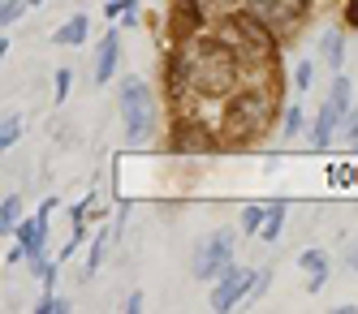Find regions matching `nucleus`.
I'll list each match as a JSON object with an SVG mask.
<instances>
[{
	"label": "nucleus",
	"mask_w": 358,
	"mask_h": 314,
	"mask_svg": "<svg viewBox=\"0 0 358 314\" xmlns=\"http://www.w3.org/2000/svg\"><path fill=\"white\" fill-rule=\"evenodd\" d=\"M238 82V47L224 39H194L169 61V87H190L194 95H224Z\"/></svg>",
	"instance_id": "nucleus-1"
},
{
	"label": "nucleus",
	"mask_w": 358,
	"mask_h": 314,
	"mask_svg": "<svg viewBox=\"0 0 358 314\" xmlns=\"http://www.w3.org/2000/svg\"><path fill=\"white\" fill-rule=\"evenodd\" d=\"M272 95L268 91H242L224 108V142H250L272 125Z\"/></svg>",
	"instance_id": "nucleus-2"
},
{
	"label": "nucleus",
	"mask_w": 358,
	"mask_h": 314,
	"mask_svg": "<svg viewBox=\"0 0 358 314\" xmlns=\"http://www.w3.org/2000/svg\"><path fill=\"white\" fill-rule=\"evenodd\" d=\"M121 121H125V138L130 142H143L151 134V121H156V99H151L147 82L130 77L121 87Z\"/></svg>",
	"instance_id": "nucleus-3"
},
{
	"label": "nucleus",
	"mask_w": 358,
	"mask_h": 314,
	"mask_svg": "<svg viewBox=\"0 0 358 314\" xmlns=\"http://www.w3.org/2000/svg\"><path fill=\"white\" fill-rule=\"evenodd\" d=\"M229 263H234V228H216L208 241H199L194 246V254H190V271H194V280H216Z\"/></svg>",
	"instance_id": "nucleus-4"
},
{
	"label": "nucleus",
	"mask_w": 358,
	"mask_h": 314,
	"mask_svg": "<svg viewBox=\"0 0 358 314\" xmlns=\"http://www.w3.org/2000/svg\"><path fill=\"white\" fill-rule=\"evenodd\" d=\"M52 211H57V198H48L35 211V220L17 224V246H22V254H27V263H31L35 276H43V267H48V220H52Z\"/></svg>",
	"instance_id": "nucleus-5"
},
{
	"label": "nucleus",
	"mask_w": 358,
	"mask_h": 314,
	"mask_svg": "<svg viewBox=\"0 0 358 314\" xmlns=\"http://www.w3.org/2000/svg\"><path fill=\"white\" fill-rule=\"evenodd\" d=\"M250 289H255V271H250V267H234V263H229V267L216 276L212 306H216V310H234L238 301H250Z\"/></svg>",
	"instance_id": "nucleus-6"
},
{
	"label": "nucleus",
	"mask_w": 358,
	"mask_h": 314,
	"mask_svg": "<svg viewBox=\"0 0 358 314\" xmlns=\"http://www.w3.org/2000/svg\"><path fill=\"white\" fill-rule=\"evenodd\" d=\"M246 9H250L255 17H264L272 31H289L294 22H302L306 0H246Z\"/></svg>",
	"instance_id": "nucleus-7"
},
{
	"label": "nucleus",
	"mask_w": 358,
	"mask_h": 314,
	"mask_svg": "<svg viewBox=\"0 0 358 314\" xmlns=\"http://www.w3.org/2000/svg\"><path fill=\"white\" fill-rule=\"evenodd\" d=\"M173 151L177 155H203V151H216V138H212V129L203 125V121H177L173 125Z\"/></svg>",
	"instance_id": "nucleus-8"
},
{
	"label": "nucleus",
	"mask_w": 358,
	"mask_h": 314,
	"mask_svg": "<svg viewBox=\"0 0 358 314\" xmlns=\"http://www.w3.org/2000/svg\"><path fill=\"white\" fill-rule=\"evenodd\" d=\"M117 61H121V35L108 31L104 43H99V52H95V82H99V87H104L108 77L117 73Z\"/></svg>",
	"instance_id": "nucleus-9"
},
{
	"label": "nucleus",
	"mask_w": 358,
	"mask_h": 314,
	"mask_svg": "<svg viewBox=\"0 0 358 314\" xmlns=\"http://www.w3.org/2000/svg\"><path fill=\"white\" fill-rule=\"evenodd\" d=\"M341 121H345V112H341L337 103L328 99L324 108H320V117H315V134H311V147H315V151H324V147L332 142V134H337V125H341Z\"/></svg>",
	"instance_id": "nucleus-10"
},
{
	"label": "nucleus",
	"mask_w": 358,
	"mask_h": 314,
	"mask_svg": "<svg viewBox=\"0 0 358 314\" xmlns=\"http://www.w3.org/2000/svg\"><path fill=\"white\" fill-rule=\"evenodd\" d=\"M87 31H91V22H87V13H73L61 31L52 35V43H65V47H78L83 39H87Z\"/></svg>",
	"instance_id": "nucleus-11"
},
{
	"label": "nucleus",
	"mask_w": 358,
	"mask_h": 314,
	"mask_svg": "<svg viewBox=\"0 0 358 314\" xmlns=\"http://www.w3.org/2000/svg\"><path fill=\"white\" fill-rule=\"evenodd\" d=\"M17 224H22V198L9 194L0 202V232H5V237H17Z\"/></svg>",
	"instance_id": "nucleus-12"
},
{
	"label": "nucleus",
	"mask_w": 358,
	"mask_h": 314,
	"mask_svg": "<svg viewBox=\"0 0 358 314\" xmlns=\"http://www.w3.org/2000/svg\"><path fill=\"white\" fill-rule=\"evenodd\" d=\"M320 47H324V61H328V69H341V65H345V39H341V31H328Z\"/></svg>",
	"instance_id": "nucleus-13"
},
{
	"label": "nucleus",
	"mask_w": 358,
	"mask_h": 314,
	"mask_svg": "<svg viewBox=\"0 0 358 314\" xmlns=\"http://www.w3.org/2000/svg\"><path fill=\"white\" fill-rule=\"evenodd\" d=\"M280 228H285V202H268V224H264L259 237H264V241H276Z\"/></svg>",
	"instance_id": "nucleus-14"
},
{
	"label": "nucleus",
	"mask_w": 358,
	"mask_h": 314,
	"mask_svg": "<svg viewBox=\"0 0 358 314\" xmlns=\"http://www.w3.org/2000/svg\"><path fill=\"white\" fill-rule=\"evenodd\" d=\"M108 17H121L125 26H138V0H113V5H104Z\"/></svg>",
	"instance_id": "nucleus-15"
},
{
	"label": "nucleus",
	"mask_w": 358,
	"mask_h": 314,
	"mask_svg": "<svg viewBox=\"0 0 358 314\" xmlns=\"http://www.w3.org/2000/svg\"><path fill=\"white\" fill-rule=\"evenodd\" d=\"M328 99L337 103L341 112H350V99H354V87H350V77H345V73H337V77H332V95H328Z\"/></svg>",
	"instance_id": "nucleus-16"
},
{
	"label": "nucleus",
	"mask_w": 358,
	"mask_h": 314,
	"mask_svg": "<svg viewBox=\"0 0 358 314\" xmlns=\"http://www.w3.org/2000/svg\"><path fill=\"white\" fill-rule=\"evenodd\" d=\"M104 254H108V228H99V232H95V241H91V258H87V271H91V276L99 271Z\"/></svg>",
	"instance_id": "nucleus-17"
},
{
	"label": "nucleus",
	"mask_w": 358,
	"mask_h": 314,
	"mask_svg": "<svg viewBox=\"0 0 358 314\" xmlns=\"http://www.w3.org/2000/svg\"><path fill=\"white\" fill-rule=\"evenodd\" d=\"M298 267L306 276H320V271H328V258H324V250H302L298 254Z\"/></svg>",
	"instance_id": "nucleus-18"
},
{
	"label": "nucleus",
	"mask_w": 358,
	"mask_h": 314,
	"mask_svg": "<svg viewBox=\"0 0 358 314\" xmlns=\"http://www.w3.org/2000/svg\"><path fill=\"white\" fill-rule=\"evenodd\" d=\"M268 224V207H246L242 211V232H264Z\"/></svg>",
	"instance_id": "nucleus-19"
},
{
	"label": "nucleus",
	"mask_w": 358,
	"mask_h": 314,
	"mask_svg": "<svg viewBox=\"0 0 358 314\" xmlns=\"http://www.w3.org/2000/svg\"><path fill=\"white\" fill-rule=\"evenodd\" d=\"M22 138V117L13 112V117H5V125H0V147H13Z\"/></svg>",
	"instance_id": "nucleus-20"
},
{
	"label": "nucleus",
	"mask_w": 358,
	"mask_h": 314,
	"mask_svg": "<svg viewBox=\"0 0 358 314\" xmlns=\"http://www.w3.org/2000/svg\"><path fill=\"white\" fill-rule=\"evenodd\" d=\"M35 314H69V297H52V293H48V297L35 306Z\"/></svg>",
	"instance_id": "nucleus-21"
},
{
	"label": "nucleus",
	"mask_w": 358,
	"mask_h": 314,
	"mask_svg": "<svg viewBox=\"0 0 358 314\" xmlns=\"http://www.w3.org/2000/svg\"><path fill=\"white\" fill-rule=\"evenodd\" d=\"M311 82H315V65L302 61V65L294 69V87H298V91H311Z\"/></svg>",
	"instance_id": "nucleus-22"
},
{
	"label": "nucleus",
	"mask_w": 358,
	"mask_h": 314,
	"mask_svg": "<svg viewBox=\"0 0 358 314\" xmlns=\"http://www.w3.org/2000/svg\"><path fill=\"white\" fill-rule=\"evenodd\" d=\"M31 0H5V9H0V26H9V22H17L22 17V9H27Z\"/></svg>",
	"instance_id": "nucleus-23"
},
{
	"label": "nucleus",
	"mask_w": 358,
	"mask_h": 314,
	"mask_svg": "<svg viewBox=\"0 0 358 314\" xmlns=\"http://www.w3.org/2000/svg\"><path fill=\"white\" fill-rule=\"evenodd\" d=\"M302 129V103H289V112H285V138H294Z\"/></svg>",
	"instance_id": "nucleus-24"
},
{
	"label": "nucleus",
	"mask_w": 358,
	"mask_h": 314,
	"mask_svg": "<svg viewBox=\"0 0 358 314\" xmlns=\"http://www.w3.org/2000/svg\"><path fill=\"white\" fill-rule=\"evenodd\" d=\"M268 280H272V271H268V267H259V271H255V289H250V301H259V297L268 293Z\"/></svg>",
	"instance_id": "nucleus-25"
},
{
	"label": "nucleus",
	"mask_w": 358,
	"mask_h": 314,
	"mask_svg": "<svg viewBox=\"0 0 358 314\" xmlns=\"http://www.w3.org/2000/svg\"><path fill=\"white\" fill-rule=\"evenodd\" d=\"M69 87H73V73L69 69H57V103L69 99Z\"/></svg>",
	"instance_id": "nucleus-26"
},
{
	"label": "nucleus",
	"mask_w": 358,
	"mask_h": 314,
	"mask_svg": "<svg viewBox=\"0 0 358 314\" xmlns=\"http://www.w3.org/2000/svg\"><path fill=\"white\" fill-rule=\"evenodd\" d=\"M341 129H345V142H358V108H350V112H345Z\"/></svg>",
	"instance_id": "nucleus-27"
},
{
	"label": "nucleus",
	"mask_w": 358,
	"mask_h": 314,
	"mask_svg": "<svg viewBox=\"0 0 358 314\" xmlns=\"http://www.w3.org/2000/svg\"><path fill=\"white\" fill-rule=\"evenodd\" d=\"M324 284H328V271H320V276H311V280H306V289H311V293H320V289H324Z\"/></svg>",
	"instance_id": "nucleus-28"
},
{
	"label": "nucleus",
	"mask_w": 358,
	"mask_h": 314,
	"mask_svg": "<svg viewBox=\"0 0 358 314\" xmlns=\"http://www.w3.org/2000/svg\"><path fill=\"white\" fill-rule=\"evenodd\" d=\"M125 310L138 314V310H143V293H130V297H125Z\"/></svg>",
	"instance_id": "nucleus-29"
},
{
	"label": "nucleus",
	"mask_w": 358,
	"mask_h": 314,
	"mask_svg": "<svg viewBox=\"0 0 358 314\" xmlns=\"http://www.w3.org/2000/svg\"><path fill=\"white\" fill-rule=\"evenodd\" d=\"M229 5H238V0H203V9H229Z\"/></svg>",
	"instance_id": "nucleus-30"
},
{
	"label": "nucleus",
	"mask_w": 358,
	"mask_h": 314,
	"mask_svg": "<svg viewBox=\"0 0 358 314\" xmlns=\"http://www.w3.org/2000/svg\"><path fill=\"white\" fill-rule=\"evenodd\" d=\"M345 22H350V26H358V0H350V13H345Z\"/></svg>",
	"instance_id": "nucleus-31"
},
{
	"label": "nucleus",
	"mask_w": 358,
	"mask_h": 314,
	"mask_svg": "<svg viewBox=\"0 0 358 314\" xmlns=\"http://www.w3.org/2000/svg\"><path fill=\"white\" fill-rule=\"evenodd\" d=\"M345 263H350V267L358 271V246H350V254H345Z\"/></svg>",
	"instance_id": "nucleus-32"
},
{
	"label": "nucleus",
	"mask_w": 358,
	"mask_h": 314,
	"mask_svg": "<svg viewBox=\"0 0 358 314\" xmlns=\"http://www.w3.org/2000/svg\"><path fill=\"white\" fill-rule=\"evenodd\" d=\"M31 5H43V0H31Z\"/></svg>",
	"instance_id": "nucleus-33"
}]
</instances>
